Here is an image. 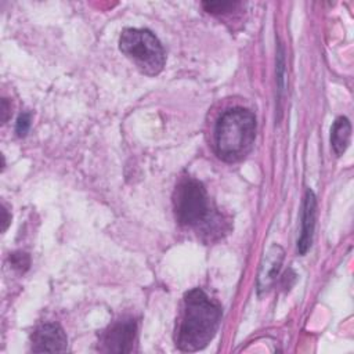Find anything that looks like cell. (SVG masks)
<instances>
[{
	"mask_svg": "<svg viewBox=\"0 0 354 354\" xmlns=\"http://www.w3.org/2000/svg\"><path fill=\"white\" fill-rule=\"evenodd\" d=\"M221 321V308L207 295L195 288L185 293L176 326V346L181 351H198L210 343Z\"/></svg>",
	"mask_w": 354,
	"mask_h": 354,
	"instance_id": "cell-1",
	"label": "cell"
},
{
	"mask_svg": "<svg viewBox=\"0 0 354 354\" xmlns=\"http://www.w3.org/2000/svg\"><path fill=\"white\" fill-rule=\"evenodd\" d=\"M256 138V118L245 108L225 111L214 127V149L220 159L228 163L243 159L253 148Z\"/></svg>",
	"mask_w": 354,
	"mask_h": 354,
	"instance_id": "cell-2",
	"label": "cell"
},
{
	"mask_svg": "<svg viewBox=\"0 0 354 354\" xmlns=\"http://www.w3.org/2000/svg\"><path fill=\"white\" fill-rule=\"evenodd\" d=\"M119 48L140 72L158 75L166 62L165 51L158 37L148 29L126 28L119 37Z\"/></svg>",
	"mask_w": 354,
	"mask_h": 354,
	"instance_id": "cell-3",
	"label": "cell"
},
{
	"mask_svg": "<svg viewBox=\"0 0 354 354\" xmlns=\"http://www.w3.org/2000/svg\"><path fill=\"white\" fill-rule=\"evenodd\" d=\"M176 218L180 224L198 227L210 216V202L206 188L195 178L183 180L173 195Z\"/></svg>",
	"mask_w": 354,
	"mask_h": 354,
	"instance_id": "cell-4",
	"label": "cell"
},
{
	"mask_svg": "<svg viewBox=\"0 0 354 354\" xmlns=\"http://www.w3.org/2000/svg\"><path fill=\"white\" fill-rule=\"evenodd\" d=\"M137 335L133 318H124L111 325L101 336L100 350L104 353H131Z\"/></svg>",
	"mask_w": 354,
	"mask_h": 354,
	"instance_id": "cell-5",
	"label": "cell"
},
{
	"mask_svg": "<svg viewBox=\"0 0 354 354\" xmlns=\"http://www.w3.org/2000/svg\"><path fill=\"white\" fill-rule=\"evenodd\" d=\"M32 351L35 353H59L66 350V335L64 329L54 322L40 325L30 337Z\"/></svg>",
	"mask_w": 354,
	"mask_h": 354,
	"instance_id": "cell-6",
	"label": "cell"
},
{
	"mask_svg": "<svg viewBox=\"0 0 354 354\" xmlns=\"http://www.w3.org/2000/svg\"><path fill=\"white\" fill-rule=\"evenodd\" d=\"M315 213H317V199L314 192L308 188L304 195L303 210H301V230H300V236L297 239V250L300 254H306V252L311 246L313 232L315 225Z\"/></svg>",
	"mask_w": 354,
	"mask_h": 354,
	"instance_id": "cell-7",
	"label": "cell"
},
{
	"mask_svg": "<svg viewBox=\"0 0 354 354\" xmlns=\"http://www.w3.org/2000/svg\"><path fill=\"white\" fill-rule=\"evenodd\" d=\"M282 260H283V250L281 249V246L274 245L264 256V260H263L260 271H259L257 285H259L260 292L266 290L271 286V283L274 282V279L281 268Z\"/></svg>",
	"mask_w": 354,
	"mask_h": 354,
	"instance_id": "cell-8",
	"label": "cell"
},
{
	"mask_svg": "<svg viewBox=\"0 0 354 354\" xmlns=\"http://www.w3.org/2000/svg\"><path fill=\"white\" fill-rule=\"evenodd\" d=\"M351 124L346 116H339L330 129V144L336 155H343L350 144Z\"/></svg>",
	"mask_w": 354,
	"mask_h": 354,
	"instance_id": "cell-9",
	"label": "cell"
},
{
	"mask_svg": "<svg viewBox=\"0 0 354 354\" xmlns=\"http://www.w3.org/2000/svg\"><path fill=\"white\" fill-rule=\"evenodd\" d=\"M202 6H203L205 11H207L210 14L221 15V14L231 12L235 8L241 7L242 3H239V1H203Z\"/></svg>",
	"mask_w": 354,
	"mask_h": 354,
	"instance_id": "cell-10",
	"label": "cell"
},
{
	"mask_svg": "<svg viewBox=\"0 0 354 354\" xmlns=\"http://www.w3.org/2000/svg\"><path fill=\"white\" fill-rule=\"evenodd\" d=\"M10 261L12 264V267L15 270H19V271H25L29 267V256L26 253H22V252L12 253L11 257H10Z\"/></svg>",
	"mask_w": 354,
	"mask_h": 354,
	"instance_id": "cell-11",
	"label": "cell"
},
{
	"mask_svg": "<svg viewBox=\"0 0 354 354\" xmlns=\"http://www.w3.org/2000/svg\"><path fill=\"white\" fill-rule=\"evenodd\" d=\"M29 126H30V115L28 112L25 113H21L18 120H17V126H15V131L19 137H24L28 130H29Z\"/></svg>",
	"mask_w": 354,
	"mask_h": 354,
	"instance_id": "cell-12",
	"label": "cell"
},
{
	"mask_svg": "<svg viewBox=\"0 0 354 354\" xmlns=\"http://www.w3.org/2000/svg\"><path fill=\"white\" fill-rule=\"evenodd\" d=\"M8 119V102L6 98L1 100V122L6 123Z\"/></svg>",
	"mask_w": 354,
	"mask_h": 354,
	"instance_id": "cell-13",
	"label": "cell"
},
{
	"mask_svg": "<svg viewBox=\"0 0 354 354\" xmlns=\"http://www.w3.org/2000/svg\"><path fill=\"white\" fill-rule=\"evenodd\" d=\"M1 213H3V231H6V228H7V225L10 224V220H11V217L7 214V209L4 207V206H1Z\"/></svg>",
	"mask_w": 354,
	"mask_h": 354,
	"instance_id": "cell-14",
	"label": "cell"
}]
</instances>
